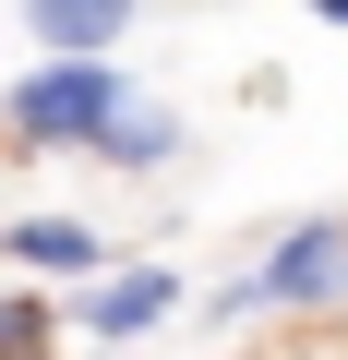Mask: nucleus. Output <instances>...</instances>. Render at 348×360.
Segmentation results:
<instances>
[{
  "label": "nucleus",
  "instance_id": "f257e3e1",
  "mask_svg": "<svg viewBox=\"0 0 348 360\" xmlns=\"http://www.w3.org/2000/svg\"><path fill=\"white\" fill-rule=\"evenodd\" d=\"M120 108H132V72H120V60H37L0 120H13L25 144H96Z\"/></svg>",
  "mask_w": 348,
  "mask_h": 360
},
{
  "label": "nucleus",
  "instance_id": "f03ea898",
  "mask_svg": "<svg viewBox=\"0 0 348 360\" xmlns=\"http://www.w3.org/2000/svg\"><path fill=\"white\" fill-rule=\"evenodd\" d=\"M240 288H252V312H324V300H348V217H300Z\"/></svg>",
  "mask_w": 348,
  "mask_h": 360
},
{
  "label": "nucleus",
  "instance_id": "7ed1b4c3",
  "mask_svg": "<svg viewBox=\"0 0 348 360\" xmlns=\"http://www.w3.org/2000/svg\"><path fill=\"white\" fill-rule=\"evenodd\" d=\"M37 25V60H108L132 37V0H25Z\"/></svg>",
  "mask_w": 348,
  "mask_h": 360
},
{
  "label": "nucleus",
  "instance_id": "20e7f679",
  "mask_svg": "<svg viewBox=\"0 0 348 360\" xmlns=\"http://www.w3.org/2000/svg\"><path fill=\"white\" fill-rule=\"evenodd\" d=\"M0 252H13L25 276H84V264H108V240H96L84 217H13V229H0Z\"/></svg>",
  "mask_w": 348,
  "mask_h": 360
},
{
  "label": "nucleus",
  "instance_id": "39448f33",
  "mask_svg": "<svg viewBox=\"0 0 348 360\" xmlns=\"http://www.w3.org/2000/svg\"><path fill=\"white\" fill-rule=\"evenodd\" d=\"M168 312H181V276H168V264H132V276H108V288L84 300L96 336H144V324H168Z\"/></svg>",
  "mask_w": 348,
  "mask_h": 360
},
{
  "label": "nucleus",
  "instance_id": "423d86ee",
  "mask_svg": "<svg viewBox=\"0 0 348 360\" xmlns=\"http://www.w3.org/2000/svg\"><path fill=\"white\" fill-rule=\"evenodd\" d=\"M96 156H108V168H168V156H181V120L132 96V108H120V120L96 132Z\"/></svg>",
  "mask_w": 348,
  "mask_h": 360
},
{
  "label": "nucleus",
  "instance_id": "0eeeda50",
  "mask_svg": "<svg viewBox=\"0 0 348 360\" xmlns=\"http://www.w3.org/2000/svg\"><path fill=\"white\" fill-rule=\"evenodd\" d=\"M0 360H49V300L37 288H0Z\"/></svg>",
  "mask_w": 348,
  "mask_h": 360
},
{
  "label": "nucleus",
  "instance_id": "6e6552de",
  "mask_svg": "<svg viewBox=\"0 0 348 360\" xmlns=\"http://www.w3.org/2000/svg\"><path fill=\"white\" fill-rule=\"evenodd\" d=\"M312 13H324V25H348V0H312Z\"/></svg>",
  "mask_w": 348,
  "mask_h": 360
}]
</instances>
